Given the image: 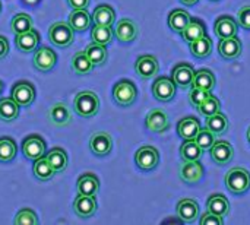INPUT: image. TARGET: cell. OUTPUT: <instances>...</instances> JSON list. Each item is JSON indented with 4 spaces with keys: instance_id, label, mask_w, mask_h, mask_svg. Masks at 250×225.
I'll return each mask as SVG.
<instances>
[{
    "instance_id": "cell-1",
    "label": "cell",
    "mask_w": 250,
    "mask_h": 225,
    "mask_svg": "<svg viewBox=\"0 0 250 225\" xmlns=\"http://www.w3.org/2000/svg\"><path fill=\"white\" fill-rule=\"evenodd\" d=\"M73 108L83 119L94 117L100 110V98L92 91H82L75 97Z\"/></svg>"
},
{
    "instance_id": "cell-2",
    "label": "cell",
    "mask_w": 250,
    "mask_h": 225,
    "mask_svg": "<svg viewBox=\"0 0 250 225\" xmlns=\"http://www.w3.org/2000/svg\"><path fill=\"white\" fill-rule=\"evenodd\" d=\"M226 186L234 195H242L250 189V174L246 168L236 167L226 174Z\"/></svg>"
},
{
    "instance_id": "cell-3",
    "label": "cell",
    "mask_w": 250,
    "mask_h": 225,
    "mask_svg": "<svg viewBox=\"0 0 250 225\" xmlns=\"http://www.w3.org/2000/svg\"><path fill=\"white\" fill-rule=\"evenodd\" d=\"M73 38L75 29L70 26L69 22H56L48 29V40L60 48L69 47L73 42Z\"/></svg>"
},
{
    "instance_id": "cell-4",
    "label": "cell",
    "mask_w": 250,
    "mask_h": 225,
    "mask_svg": "<svg viewBox=\"0 0 250 225\" xmlns=\"http://www.w3.org/2000/svg\"><path fill=\"white\" fill-rule=\"evenodd\" d=\"M136 97H138V89L135 83L129 79L119 81L113 88V98L122 107L132 105L136 101Z\"/></svg>"
},
{
    "instance_id": "cell-5",
    "label": "cell",
    "mask_w": 250,
    "mask_h": 225,
    "mask_svg": "<svg viewBox=\"0 0 250 225\" xmlns=\"http://www.w3.org/2000/svg\"><path fill=\"white\" fill-rule=\"evenodd\" d=\"M22 152L28 160H38L45 154V141L40 135H28L22 141Z\"/></svg>"
},
{
    "instance_id": "cell-6",
    "label": "cell",
    "mask_w": 250,
    "mask_h": 225,
    "mask_svg": "<svg viewBox=\"0 0 250 225\" xmlns=\"http://www.w3.org/2000/svg\"><path fill=\"white\" fill-rule=\"evenodd\" d=\"M135 163L141 170L151 171L158 165L160 154H158L157 148H154V146H142L135 154Z\"/></svg>"
},
{
    "instance_id": "cell-7",
    "label": "cell",
    "mask_w": 250,
    "mask_h": 225,
    "mask_svg": "<svg viewBox=\"0 0 250 225\" xmlns=\"http://www.w3.org/2000/svg\"><path fill=\"white\" fill-rule=\"evenodd\" d=\"M12 98L19 107H28L35 100V86L28 81H19L12 88Z\"/></svg>"
},
{
    "instance_id": "cell-8",
    "label": "cell",
    "mask_w": 250,
    "mask_h": 225,
    "mask_svg": "<svg viewBox=\"0 0 250 225\" xmlns=\"http://www.w3.org/2000/svg\"><path fill=\"white\" fill-rule=\"evenodd\" d=\"M152 94L158 101L163 102L171 101L176 95V83L173 78H167V76L157 78L155 82L152 83Z\"/></svg>"
},
{
    "instance_id": "cell-9",
    "label": "cell",
    "mask_w": 250,
    "mask_h": 225,
    "mask_svg": "<svg viewBox=\"0 0 250 225\" xmlns=\"http://www.w3.org/2000/svg\"><path fill=\"white\" fill-rule=\"evenodd\" d=\"M57 63V54L50 47H41L34 53V67L40 72L51 70Z\"/></svg>"
},
{
    "instance_id": "cell-10",
    "label": "cell",
    "mask_w": 250,
    "mask_h": 225,
    "mask_svg": "<svg viewBox=\"0 0 250 225\" xmlns=\"http://www.w3.org/2000/svg\"><path fill=\"white\" fill-rule=\"evenodd\" d=\"M145 124H146V129L151 130V132L164 133L170 127V120H168V116H167V113L164 110L154 108L146 114Z\"/></svg>"
},
{
    "instance_id": "cell-11",
    "label": "cell",
    "mask_w": 250,
    "mask_h": 225,
    "mask_svg": "<svg viewBox=\"0 0 250 225\" xmlns=\"http://www.w3.org/2000/svg\"><path fill=\"white\" fill-rule=\"evenodd\" d=\"M89 148L97 157H105L113 149V139L107 132H95L89 139Z\"/></svg>"
},
{
    "instance_id": "cell-12",
    "label": "cell",
    "mask_w": 250,
    "mask_h": 225,
    "mask_svg": "<svg viewBox=\"0 0 250 225\" xmlns=\"http://www.w3.org/2000/svg\"><path fill=\"white\" fill-rule=\"evenodd\" d=\"M135 70L138 73L139 78L142 79H149V78H154L157 76L158 70H160V64H158V60L151 56V54H145V56H141L136 63H135Z\"/></svg>"
},
{
    "instance_id": "cell-13",
    "label": "cell",
    "mask_w": 250,
    "mask_h": 225,
    "mask_svg": "<svg viewBox=\"0 0 250 225\" xmlns=\"http://www.w3.org/2000/svg\"><path fill=\"white\" fill-rule=\"evenodd\" d=\"M209 152H211V158L218 165H227L234 157V149L231 143H229L227 141L214 142V145L209 148Z\"/></svg>"
},
{
    "instance_id": "cell-14",
    "label": "cell",
    "mask_w": 250,
    "mask_h": 225,
    "mask_svg": "<svg viewBox=\"0 0 250 225\" xmlns=\"http://www.w3.org/2000/svg\"><path fill=\"white\" fill-rule=\"evenodd\" d=\"M173 81L176 83V86H179L180 89H189L193 85V79H195V70L190 64L188 63H182L177 64L173 69Z\"/></svg>"
},
{
    "instance_id": "cell-15",
    "label": "cell",
    "mask_w": 250,
    "mask_h": 225,
    "mask_svg": "<svg viewBox=\"0 0 250 225\" xmlns=\"http://www.w3.org/2000/svg\"><path fill=\"white\" fill-rule=\"evenodd\" d=\"M73 211L82 220L91 218L97 212V199H95V196L79 195L73 202Z\"/></svg>"
},
{
    "instance_id": "cell-16",
    "label": "cell",
    "mask_w": 250,
    "mask_h": 225,
    "mask_svg": "<svg viewBox=\"0 0 250 225\" xmlns=\"http://www.w3.org/2000/svg\"><path fill=\"white\" fill-rule=\"evenodd\" d=\"M214 31L217 34L218 38H231V37H237L239 32V23L236 19H233L231 16H220L215 23H214Z\"/></svg>"
},
{
    "instance_id": "cell-17",
    "label": "cell",
    "mask_w": 250,
    "mask_h": 225,
    "mask_svg": "<svg viewBox=\"0 0 250 225\" xmlns=\"http://www.w3.org/2000/svg\"><path fill=\"white\" fill-rule=\"evenodd\" d=\"M114 34H116L119 41H122V42H132L138 37V25L132 19H127V18L120 19L116 23Z\"/></svg>"
},
{
    "instance_id": "cell-18",
    "label": "cell",
    "mask_w": 250,
    "mask_h": 225,
    "mask_svg": "<svg viewBox=\"0 0 250 225\" xmlns=\"http://www.w3.org/2000/svg\"><path fill=\"white\" fill-rule=\"evenodd\" d=\"M177 215L182 223L192 224L199 217V205L193 199H182L177 204Z\"/></svg>"
},
{
    "instance_id": "cell-19",
    "label": "cell",
    "mask_w": 250,
    "mask_h": 225,
    "mask_svg": "<svg viewBox=\"0 0 250 225\" xmlns=\"http://www.w3.org/2000/svg\"><path fill=\"white\" fill-rule=\"evenodd\" d=\"M218 51L223 59L234 60L242 54V41L237 37L223 38L218 44Z\"/></svg>"
},
{
    "instance_id": "cell-20",
    "label": "cell",
    "mask_w": 250,
    "mask_h": 225,
    "mask_svg": "<svg viewBox=\"0 0 250 225\" xmlns=\"http://www.w3.org/2000/svg\"><path fill=\"white\" fill-rule=\"evenodd\" d=\"M48 119L54 126L63 127L72 122V113L64 102H57L48 110Z\"/></svg>"
},
{
    "instance_id": "cell-21",
    "label": "cell",
    "mask_w": 250,
    "mask_h": 225,
    "mask_svg": "<svg viewBox=\"0 0 250 225\" xmlns=\"http://www.w3.org/2000/svg\"><path fill=\"white\" fill-rule=\"evenodd\" d=\"M204 176V167L199 161H185V164L180 168V179L185 183L193 184L198 183Z\"/></svg>"
},
{
    "instance_id": "cell-22",
    "label": "cell",
    "mask_w": 250,
    "mask_h": 225,
    "mask_svg": "<svg viewBox=\"0 0 250 225\" xmlns=\"http://www.w3.org/2000/svg\"><path fill=\"white\" fill-rule=\"evenodd\" d=\"M199 130H201V123L196 117H192V116L182 119L177 124V133L185 141H195Z\"/></svg>"
},
{
    "instance_id": "cell-23",
    "label": "cell",
    "mask_w": 250,
    "mask_h": 225,
    "mask_svg": "<svg viewBox=\"0 0 250 225\" xmlns=\"http://www.w3.org/2000/svg\"><path fill=\"white\" fill-rule=\"evenodd\" d=\"M15 42H16V47L21 51H23V53H32L34 50H37V47L40 44V34L32 28L28 32L16 34Z\"/></svg>"
},
{
    "instance_id": "cell-24",
    "label": "cell",
    "mask_w": 250,
    "mask_h": 225,
    "mask_svg": "<svg viewBox=\"0 0 250 225\" xmlns=\"http://www.w3.org/2000/svg\"><path fill=\"white\" fill-rule=\"evenodd\" d=\"M78 193L79 195H88V196H95L100 190V180L95 174L92 173H85L78 179L76 184Z\"/></svg>"
},
{
    "instance_id": "cell-25",
    "label": "cell",
    "mask_w": 250,
    "mask_h": 225,
    "mask_svg": "<svg viewBox=\"0 0 250 225\" xmlns=\"http://www.w3.org/2000/svg\"><path fill=\"white\" fill-rule=\"evenodd\" d=\"M69 23L75 31L83 32L91 26V16L86 9H73L69 15Z\"/></svg>"
},
{
    "instance_id": "cell-26",
    "label": "cell",
    "mask_w": 250,
    "mask_h": 225,
    "mask_svg": "<svg viewBox=\"0 0 250 225\" xmlns=\"http://www.w3.org/2000/svg\"><path fill=\"white\" fill-rule=\"evenodd\" d=\"M92 20L97 25L111 26L116 20V12L110 4H100L95 7V10L92 13Z\"/></svg>"
},
{
    "instance_id": "cell-27",
    "label": "cell",
    "mask_w": 250,
    "mask_h": 225,
    "mask_svg": "<svg viewBox=\"0 0 250 225\" xmlns=\"http://www.w3.org/2000/svg\"><path fill=\"white\" fill-rule=\"evenodd\" d=\"M208 211L224 218L226 215H229L230 212V204L227 201V198L221 193H217V195H212L209 199H208Z\"/></svg>"
},
{
    "instance_id": "cell-28",
    "label": "cell",
    "mask_w": 250,
    "mask_h": 225,
    "mask_svg": "<svg viewBox=\"0 0 250 225\" xmlns=\"http://www.w3.org/2000/svg\"><path fill=\"white\" fill-rule=\"evenodd\" d=\"M189 22H190V15L186 10L176 9L168 15V26L174 32L182 34L185 31V28L189 25Z\"/></svg>"
},
{
    "instance_id": "cell-29",
    "label": "cell",
    "mask_w": 250,
    "mask_h": 225,
    "mask_svg": "<svg viewBox=\"0 0 250 225\" xmlns=\"http://www.w3.org/2000/svg\"><path fill=\"white\" fill-rule=\"evenodd\" d=\"M212 41L208 35H204L202 38L193 41L189 44L190 53L196 57V59H205L212 53Z\"/></svg>"
},
{
    "instance_id": "cell-30",
    "label": "cell",
    "mask_w": 250,
    "mask_h": 225,
    "mask_svg": "<svg viewBox=\"0 0 250 225\" xmlns=\"http://www.w3.org/2000/svg\"><path fill=\"white\" fill-rule=\"evenodd\" d=\"M47 161L50 163V165L54 168L56 173H62L67 168V154L64 149L62 148H53L48 154H47Z\"/></svg>"
},
{
    "instance_id": "cell-31",
    "label": "cell",
    "mask_w": 250,
    "mask_h": 225,
    "mask_svg": "<svg viewBox=\"0 0 250 225\" xmlns=\"http://www.w3.org/2000/svg\"><path fill=\"white\" fill-rule=\"evenodd\" d=\"M183 35V40L186 42H193L199 38H202L204 35H207L205 32V25L199 20V19H190L189 25L185 28V31L182 32Z\"/></svg>"
},
{
    "instance_id": "cell-32",
    "label": "cell",
    "mask_w": 250,
    "mask_h": 225,
    "mask_svg": "<svg viewBox=\"0 0 250 225\" xmlns=\"http://www.w3.org/2000/svg\"><path fill=\"white\" fill-rule=\"evenodd\" d=\"M72 69H73V72L76 75H88V73L92 72L94 64L88 59L85 51H78L72 57Z\"/></svg>"
},
{
    "instance_id": "cell-33",
    "label": "cell",
    "mask_w": 250,
    "mask_h": 225,
    "mask_svg": "<svg viewBox=\"0 0 250 225\" xmlns=\"http://www.w3.org/2000/svg\"><path fill=\"white\" fill-rule=\"evenodd\" d=\"M19 116V104L10 98L0 100V120L3 122H13Z\"/></svg>"
},
{
    "instance_id": "cell-34",
    "label": "cell",
    "mask_w": 250,
    "mask_h": 225,
    "mask_svg": "<svg viewBox=\"0 0 250 225\" xmlns=\"http://www.w3.org/2000/svg\"><path fill=\"white\" fill-rule=\"evenodd\" d=\"M195 88L199 89H205V91H212L215 86V76L211 70L208 69H202L195 72V79H193V85Z\"/></svg>"
},
{
    "instance_id": "cell-35",
    "label": "cell",
    "mask_w": 250,
    "mask_h": 225,
    "mask_svg": "<svg viewBox=\"0 0 250 225\" xmlns=\"http://www.w3.org/2000/svg\"><path fill=\"white\" fill-rule=\"evenodd\" d=\"M85 53L88 56V59L92 61L94 66H101L107 61V48L103 44H97V42H91L86 48Z\"/></svg>"
},
{
    "instance_id": "cell-36",
    "label": "cell",
    "mask_w": 250,
    "mask_h": 225,
    "mask_svg": "<svg viewBox=\"0 0 250 225\" xmlns=\"http://www.w3.org/2000/svg\"><path fill=\"white\" fill-rule=\"evenodd\" d=\"M204 149L196 143V141H185L180 146V158L185 161H199Z\"/></svg>"
},
{
    "instance_id": "cell-37",
    "label": "cell",
    "mask_w": 250,
    "mask_h": 225,
    "mask_svg": "<svg viewBox=\"0 0 250 225\" xmlns=\"http://www.w3.org/2000/svg\"><path fill=\"white\" fill-rule=\"evenodd\" d=\"M207 129H209L214 135H224L229 129V120L223 113H215L208 116L207 119Z\"/></svg>"
},
{
    "instance_id": "cell-38",
    "label": "cell",
    "mask_w": 250,
    "mask_h": 225,
    "mask_svg": "<svg viewBox=\"0 0 250 225\" xmlns=\"http://www.w3.org/2000/svg\"><path fill=\"white\" fill-rule=\"evenodd\" d=\"M32 170H34V176L40 182H47V180L53 179V176L56 174L54 168L50 165V163L44 157H41V158L34 161V168Z\"/></svg>"
},
{
    "instance_id": "cell-39",
    "label": "cell",
    "mask_w": 250,
    "mask_h": 225,
    "mask_svg": "<svg viewBox=\"0 0 250 225\" xmlns=\"http://www.w3.org/2000/svg\"><path fill=\"white\" fill-rule=\"evenodd\" d=\"M16 152H18V146L12 138L9 136L0 138V163H10L12 160H15Z\"/></svg>"
},
{
    "instance_id": "cell-40",
    "label": "cell",
    "mask_w": 250,
    "mask_h": 225,
    "mask_svg": "<svg viewBox=\"0 0 250 225\" xmlns=\"http://www.w3.org/2000/svg\"><path fill=\"white\" fill-rule=\"evenodd\" d=\"M32 28H34V20L28 13H18L13 16L10 22V29L15 34H23L31 31Z\"/></svg>"
},
{
    "instance_id": "cell-41",
    "label": "cell",
    "mask_w": 250,
    "mask_h": 225,
    "mask_svg": "<svg viewBox=\"0 0 250 225\" xmlns=\"http://www.w3.org/2000/svg\"><path fill=\"white\" fill-rule=\"evenodd\" d=\"M113 34L114 31L111 29V26H105V25H97L92 28L91 31V40L97 44H103L107 45L113 41Z\"/></svg>"
},
{
    "instance_id": "cell-42",
    "label": "cell",
    "mask_w": 250,
    "mask_h": 225,
    "mask_svg": "<svg viewBox=\"0 0 250 225\" xmlns=\"http://www.w3.org/2000/svg\"><path fill=\"white\" fill-rule=\"evenodd\" d=\"M198 110H199V113H202L207 117L208 116H212L215 113H220V110H221L220 100L217 97H214V95H209L208 98H205L202 101V104L198 107Z\"/></svg>"
},
{
    "instance_id": "cell-43",
    "label": "cell",
    "mask_w": 250,
    "mask_h": 225,
    "mask_svg": "<svg viewBox=\"0 0 250 225\" xmlns=\"http://www.w3.org/2000/svg\"><path fill=\"white\" fill-rule=\"evenodd\" d=\"M13 223L16 225H37L38 224V218H37V214L32 209L23 208L16 214Z\"/></svg>"
},
{
    "instance_id": "cell-44",
    "label": "cell",
    "mask_w": 250,
    "mask_h": 225,
    "mask_svg": "<svg viewBox=\"0 0 250 225\" xmlns=\"http://www.w3.org/2000/svg\"><path fill=\"white\" fill-rule=\"evenodd\" d=\"M195 141H196V143L204 149V151H207V149H209L212 145H214V142H215V135L209 130V129H201L199 130V133L196 135V138H195Z\"/></svg>"
},
{
    "instance_id": "cell-45",
    "label": "cell",
    "mask_w": 250,
    "mask_h": 225,
    "mask_svg": "<svg viewBox=\"0 0 250 225\" xmlns=\"http://www.w3.org/2000/svg\"><path fill=\"white\" fill-rule=\"evenodd\" d=\"M209 95H211L209 91H205V89H199V88L192 86V91H190V94H189V100H190V104L195 105V107L198 108V107L202 104V101H204L205 98H208Z\"/></svg>"
},
{
    "instance_id": "cell-46",
    "label": "cell",
    "mask_w": 250,
    "mask_h": 225,
    "mask_svg": "<svg viewBox=\"0 0 250 225\" xmlns=\"http://www.w3.org/2000/svg\"><path fill=\"white\" fill-rule=\"evenodd\" d=\"M237 23L245 29H250V6H245L239 10Z\"/></svg>"
},
{
    "instance_id": "cell-47",
    "label": "cell",
    "mask_w": 250,
    "mask_h": 225,
    "mask_svg": "<svg viewBox=\"0 0 250 225\" xmlns=\"http://www.w3.org/2000/svg\"><path fill=\"white\" fill-rule=\"evenodd\" d=\"M199 223H201V225H223V220H221V217L208 211L201 217Z\"/></svg>"
},
{
    "instance_id": "cell-48",
    "label": "cell",
    "mask_w": 250,
    "mask_h": 225,
    "mask_svg": "<svg viewBox=\"0 0 250 225\" xmlns=\"http://www.w3.org/2000/svg\"><path fill=\"white\" fill-rule=\"evenodd\" d=\"M9 54V41L6 40V37L0 35V60L4 59Z\"/></svg>"
},
{
    "instance_id": "cell-49",
    "label": "cell",
    "mask_w": 250,
    "mask_h": 225,
    "mask_svg": "<svg viewBox=\"0 0 250 225\" xmlns=\"http://www.w3.org/2000/svg\"><path fill=\"white\" fill-rule=\"evenodd\" d=\"M72 9H86L91 0H67Z\"/></svg>"
},
{
    "instance_id": "cell-50",
    "label": "cell",
    "mask_w": 250,
    "mask_h": 225,
    "mask_svg": "<svg viewBox=\"0 0 250 225\" xmlns=\"http://www.w3.org/2000/svg\"><path fill=\"white\" fill-rule=\"evenodd\" d=\"M185 6H193V4H196L199 0H180Z\"/></svg>"
},
{
    "instance_id": "cell-51",
    "label": "cell",
    "mask_w": 250,
    "mask_h": 225,
    "mask_svg": "<svg viewBox=\"0 0 250 225\" xmlns=\"http://www.w3.org/2000/svg\"><path fill=\"white\" fill-rule=\"evenodd\" d=\"M248 141L250 142V126H249V129H248Z\"/></svg>"
},
{
    "instance_id": "cell-52",
    "label": "cell",
    "mask_w": 250,
    "mask_h": 225,
    "mask_svg": "<svg viewBox=\"0 0 250 225\" xmlns=\"http://www.w3.org/2000/svg\"><path fill=\"white\" fill-rule=\"evenodd\" d=\"M3 91V83H1V81H0V92Z\"/></svg>"
},
{
    "instance_id": "cell-53",
    "label": "cell",
    "mask_w": 250,
    "mask_h": 225,
    "mask_svg": "<svg viewBox=\"0 0 250 225\" xmlns=\"http://www.w3.org/2000/svg\"><path fill=\"white\" fill-rule=\"evenodd\" d=\"M0 10H1V3H0Z\"/></svg>"
},
{
    "instance_id": "cell-54",
    "label": "cell",
    "mask_w": 250,
    "mask_h": 225,
    "mask_svg": "<svg viewBox=\"0 0 250 225\" xmlns=\"http://www.w3.org/2000/svg\"><path fill=\"white\" fill-rule=\"evenodd\" d=\"M212 1H217V0H212Z\"/></svg>"
}]
</instances>
